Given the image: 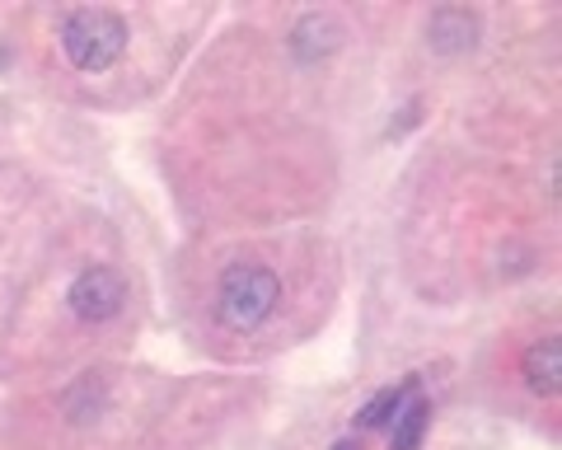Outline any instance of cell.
Segmentation results:
<instances>
[{
	"label": "cell",
	"mask_w": 562,
	"mask_h": 450,
	"mask_svg": "<svg viewBox=\"0 0 562 450\" xmlns=\"http://www.w3.org/2000/svg\"><path fill=\"white\" fill-rule=\"evenodd\" d=\"M525 380H530L539 394H558V385H562V348H558V338H543V342H535V348L525 352Z\"/></svg>",
	"instance_id": "cell-6"
},
{
	"label": "cell",
	"mask_w": 562,
	"mask_h": 450,
	"mask_svg": "<svg viewBox=\"0 0 562 450\" xmlns=\"http://www.w3.org/2000/svg\"><path fill=\"white\" fill-rule=\"evenodd\" d=\"M127 47V24L113 10H76L61 24V52L76 71H109Z\"/></svg>",
	"instance_id": "cell-2"
},
{
	"label": "cell",
	"mask_w": 562,
	"mask_h": 450,
	"mask_svg": "<svg viewBox=\"0 0 562 450\" xmlns=\"http://www.w3.org/2000/svg\"><path fill=\"white\" fill-rule=\"evenodd\" d=\"M338 43H342V24L333 20V14H310V20H301V29L291 33V47H295V57L301 61L328 57Z\"/></svg>",
	"instance_id": "cell-5"
},
{
	"label": "cell",
	"mask_w": 562,
	"mask_h": 450,
	"mask_svg": "<svg viewBox=\"0 0 562 450\" xmlns=\"http://www.w3.org/2000/svg\"><path fill=\"white\" fill-rule=\"evenodd\" d=\"M427 427H431V404L427 400H408L398 408V418H394L390 450H417L422 437H427Z\"/></svg>",
	"instance_id": "cell-7"
},
{
	"label": "cell",
	"mask_w": 562,
	"mask_h": 450,
	"mask_svg": "<svg viewBox=\"0 0 562 450\" xmlns=\"http://www.w3.org/2000/svg\"><path fill=\"white\" fill-rule=\"evenodd\" d=\"M413 394H417V375L398 380V385H390V390H380L375 400L361 408V427H384V423H394V418H398V408L408 404Z\"/></svg>",
	"instance_id": "cell-8"
},
{
	"label": "cell",
	"mask_w": 562,
	"mask_h": 450,
	"mask_svg": "<svg viewBox=\"0 0 562 450\" xmlns=\"http://www.w3.org/2000/svg\"><path fill=\"white\" fill-rule=\"evenodd\" d=\"M427 38L436 52H460V47H473V38H479V20H473L469 10H436L431 24H427Z\"/></svg>",
	"instance_id": "cell-4"
},
{
	"label": "cell",
	"mask_w": 562,
	"mask_h": 450,
	"mask_svg": "<svg viewBox=\"0 0 562 450\" xmlns=\"http://www.w3.org/2000/svg\"><path fill=\"white\" fill-rule=\"evenodd\" d=\"M281 301V277L262 263H235L231 272L221 277V296H216V310H221V324L244 334V328H258L262 319L277 310Z\"/></svg>",
	"instance_id": "cell-1"
},
{
	"label": "cell",
	"mask_w": 562,
	"mask_h": 450,
	"mask_svg": "<svg viewBox=\"0 0 562 450\" xmlns=\"http://www.w3.org/2000/svg\"><path fill=\"white\" fill-rule=\"evenodd\" d=\"M122 301H127V282H122V272H113V268H85L76 277V286H70V310H76L85 324L113 319Z\"/></svg>",
	"instance_id": "cell-3"
},
{
	"label": "cell",
	"mask_w": 562,
	"mask_h": 450,
	"mask_svg": "<svg viewBox=\"0 0 562 450\" xmlns=\"http://www.w3.org/2000/svg\"><path fill=\"white\" fill-rule=\"evenodd\" d=\"M333 450H361L357 441H338V446H333Z\"/></svg>",
	"instance_id": "cell-9"
}]
</instances>
